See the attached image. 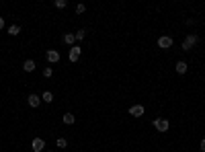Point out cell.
Wrapping results in <instances>:
<instances>
[{
    "label": "cell",
    "instance_id": "obj_1",
    "mask_svg": "<svg viewBox=\"0 0 205 152\" xmlns=\"http://www.w3.org/2000/svg\"><path fill=\"white\" fill-rule=\"evenodd\" d=\"M197 41H199V37H197V35H195V33H191V35H187V39H185V41H183V49H185V51H187V49H191V47H193V45H195V43H197Z\"/></svg>",
    "mask_w": 205,
    "mask_h": 152
},
{
    "label": "cell",
    "instance_id": "obj_2",
    "mask_svg": "<svg viewBox=\"0 0 205 152\" xmlns=\"http://www.w3.org/2000/svg\"><path fill=\"white\" fill-rule=\"evenodd\" d=\"M154 128H156L158 132H168V119H164V117H158L156 121H154Z\"/></svg>",
    "mask_w": 205,
    "mask_h": 152
},
{
    "label": "cell",
    "instance_id": "obj_3",
    "mask_svg": "<svg viewBox=\"0 0 205 152\" xmlns=\"http://www.w3.org/2000/svg\"><path fill=\"white\" fill-rule=\"evenodd\" d=\"M158 45H160L162 49H168V47H172V37H170V35H162L160 39H158Z\"/></svg>",
    "mask_w": 205,
    "mask_h": 152
},
{
    "label": "cell",
    "instance_id": "obj_4",
    "mask_svg": "<svg viewBox=\"0 0 205 152\" xmlns=\"http://www.w3.org/2000/svg\"><path fill=\"white\" fill-rule=\"evenodd\" d=\"M80 45H74V47H70V62H78V58H80Z\"/></svg>",
    "mask_w": 205,
    "mask_h": 152
},
{
    "label": "cell",
    "instance_id": "obj_5",
    "mask_svg": "<svg viewBox=\"0 0 205 152\" xmlns=\"http://www.w3.org/2000/svg\"><path fill=\"white\" fill-rule=\"evenodd\" d=\"M43 146H45V142L41 140V138H35L33 142H31V148H33V152H41V150H43Z\"/></svg>",
    "mask_w": 205,
    "mask_h": 152
},
{
    "label": "cell",
    "instance_id": "obj_6",
    "mask_svg": "<svg viewBox=\"0 0 205 152\" xmlns=\"http://www.w3.org/2000/svg\"><path fill=\"white\" fill-rule=\"evenodd\" d=\"M45 58H47V62H49V64H55V62L60 60V54L55 51V49H49L47 54H45Z\"/></svg>",
    "mask_w": 205,
    "mask_h": 152
},
{
    "label": "cell",
    "instance_id": "obj_7",
    "mask_svg": "<svg viewBox=\"0 0 205 152\" xmlns=\"http://www.w3.org/2000/svg\"><path fill=\"white\" fill-rule=\"evenodd\" d=\"M129 115L142 117V115H144V105H133V107H129Z\"/></svg>",
    "mask_w": 205,
    "mask_h": 152
},
{
    "label": "cell",
    "instance_id": "obj_8",
    "mask_svg": "<svg viewBox=\"0 0 205 152\" xmlns=\"http://www.w3.org/2000/svg\"><path fill=\"white\" fill-rule=\"evenodd\" d=\"M27 103H29L31 107H39L41 97H37V95H29V97H27Z\"/></svg>",
    "mask_w": 205,
    "mask_h": 152
},
{
    "label": "cell",
    "instance_id": "obj_9",
    "mask_svg": "<svg viewBox=\"0 0 205 152\" xmlns=\"http://www.w3.org/2000/svg\"><path fill=\"white\" fill-rule=\"evenodd\" d=\"M74 41H76V35H74V33H66V35H64V43H68V45L74 47Z\"/></svg>",
    "mask_w": 205,
    "mask_h": 152
},
{
    "label": "cell",
    "instance_id": "obj_10",
    "mask_svg": "<svg viewBox=\"0 0 205 152\" xmlns=\"http://www.w3.org/2000/svg\"><path fill=\"white\" fill-rule=\"evenodd\" d=\"M23 68H25V72H33V70H35V62H33V60H27V62L23 64Z\"/></svg>",
    "mask_w": 205,
    "mask_h": 152
},
{
    "label": "cell",
    "instance_id": "obj_11",
    "mask_svg": "<svg viewBox=\"0 0 205 152\" xmlns=\"http://www.w3.org/2000/svg\"><path fill=\"white\" fill-rule=\"evenodd\" d=\"M62 119H64V123H66V125H72V123L76 121V117H74L72 113H66V115H64Z\"/></svg>",
    "mask_w": 205,
    "mask_h": 152
},
{
    "label": "cell",
    "instance_id": "obj_12",
    "mask_svg": "<svg viewBox=\"0 0 205 152\" xmlns=\"http://www.w3.org/2000/svg\"><path fill=\"white\" fill-rule=\"evenodd\" d=\"M41 101H45V103H54V95L49 93V91H45V93L41 95Z\"/></svg>",
    "mask_w": 205,
    "mask_h": 152
},
{
    "label": "cell",
    "instance_id": "obj_13",
    "mask_svg": "<svg viewBox=\"0 0 205 152\" xmlns=\"http://www.w3.org/2000/svg\"><path fill=\"white\" fill-rule=\"evenodd\" d=\"M19 33H21V27H19V25H10V27H8V35L15 37V35H19Z\"/></svg>",
    "mask_w": 205,
    "mask_h": 152
},
{
    "label": "cell",
    "instance_id": "obj_14",
    "mask_svg": "<svg viewBox=\"0 0 205 152\" xmlns=\"http://www.w3.org/2000/svg\"><path fill=\"white\" fill-rule=\"evenodd\" d=\"M187 68H189V66H187L185 62H176V72H179V74H185Z\"/></svg>",
    "mask_w": 205,
    "mask_h": 152
},
{
    "label": "cell",
    "instance_id": "obj_15",
    "mask_svg": "<svg viewBox=\"0 0 205 152\" xmlns=\"http://www.w3.org/2000/svg\"><path fill=\"white\" fill-rule=\"evenodd\" d=\"M84 37H86V31H84V29H80L78 33H76V41H82Z\"/></svg>",
    "mask_w": 205,
    "mask_h": 152
},
{
    "label": "cell",
    "instance_id": "obj_16",
    "mask_svg": "<svg viewBox=\"0 0 205 152\" xmlns=\"http://www.w3.org/2000/svg\"><path fill=\"white\" fill-rule=\"evenodd\" d=\"M54 4L58 6V8H64V6H66V0H55Z\"/></svg>",
    "mask_w": 205,
    "mask_h": 152
},
{
    "label": "cell",
    "instance_id": "obj_17",
    "mask_svg": "<svg viewBox=\"0 0 205 152\" xmlns=\"http://www.w3.org/2000/svg\"><path fill=\"white\" fill-rule=\"evenodd\" d=\"M51 74H54V70H51V68H45V70H43V76H45V78H49Z\"/></svg>",
    "mask_w": 205,
    "mask_h": 152
},
{
    "label": "cell",
    "instance_id": "obj_18",
    "mask_svg": "<svg viewBox=\"0 0 205 152\" xmlns=\"http://www.w3.org/2000/svg\"><path fill=\"white\" fill-rule=\"evenodd\" d=\"M84 10H86V6H84V4H78V6H76V12H78V15H82Z\"/></svg>",
    "mask_w": 205,
    "mask_h": 152
},
{
    "label": "cell",
    "instance_id": "obj_19",
    "mask_svg": "<svg viewBox=\"0 0 205 152\" xmlns=\"http://www.w3.org/2000/svg\"><path fill=\"white\" fill-rule=\"evenodd\" d=\"M66 144H68V142H66L64 138H60V140H58V148H66Z\"/></svg>",
    "mask_w": 205,
    "mask_h": 152
},
{
    "label": "cell",
    "instance_id": "obj_20",
    "mask_svg": "<svg viewBox=\"0 0 205 152\" xmlns=\"http://www.w3.org/2000/svg\"><path fill=\"white\" fill-rule=\"evenodd\" d=\"M201 152H205V138L201 140Z\"/></svg>",
    "mask_w": 205,
    "mask_h": 152
},
{
    "label": "cell",
    "instance_id": "obj_21",
    "mask_svg": "<svg viewBox=\"0 0 205 152\" xmlns=\"http://www.w3.org/2000/svg\"><path fill=\"white\" fill-rule=\"evenodd\" d=\"M0 29H4V19L0 17Z\"/></svg>",
    "mask_w": 205,
    "mask_h": 152
},
{
    "label": "cell",
    "instance_id": "obj_22",
    "mask_svg": "<svg viewBox=\"0 0 205 152\" xmlns=\"http://www.w3.org/2000/svg\"><path fill=\"white\" fill-rule=\"evenodd\" d=\"M51 152H54V150H51Z\"/></svg>",
    "mask_w": 205,
    "mask_h": 152
}]
</instances>
